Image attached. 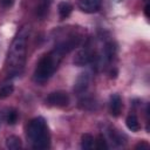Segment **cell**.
<instances>
[{"label": "cell", "instance_id": "obj_1", "mask_svg": "<svg viewBox=\"0 0 150 150\" xmlns=\"http://www.w3.org/2000/svg\"><path fill=\"white\" fill-rule=\"evenodd\" d=\"M29 32H30L29 26H23L19 30V33L15 35L14 40L12 41V45L7 54V60H6L7 71H8V75L11 76L20 75L21 71L23 70Z\"/></svg>", "mask_w": 150, "mask_h": 150}, {"label": "cell", "instance_id": "obj_2", "mask_svg": "<svg viewBox=\"0 0 150 150\" xmlns=\"http://www.w3.org/2000/svg\"><path fill=\"white\" fill-rule=\"evenodd\" d=\"M27 137L30 141L32 148L36 150L48 149L50 145V135L48 131L47 122L43 117L39 116L33 118L27 125Z\"/></svg>", "mask_w": 150, "mask_h": 150}, {"label": "cell", "instance_id": "obj_3", "mask_svg": "<svg viewBox=\"0 0 150 150\" xmlns=\"http://www.w3.org/2000/svg\"><path fill=\"white\" fill-rule=\"evenodd\" d=\"M62 57H63V55L61 53H59L55 48L52 52H49L48 54L43 55L35 67L34 75H33L34 81L36 83H43L49 77H52V75L56 71Z\"/></svg>", "mask_w": 150, "mask_h": 150}, {"label": "cell", "instance_id": "obj_4", "mask_svg": "<svg viewBox=\"0 0 150 150\" xmlns=\"http://www.w3.org/2000/svg\"><path fill=\"white\" fill-rule=\"evenodd\" d=\"M69 95L63 91V90H56V91H53L50 93L47 98H46V103L48 105H52V107H56V108H63V107H67L69 104Z\"/></svg>", "mask_w": 150, "mask_h": 150}, {"label": "cell", "instance_id": "obj_5", "mask_svg": "<svg viewBox=\"0 0 150 150\" xmlns=\"http://www.w3.org/2000/svg\"><path fill=\"white\" fill-rule=\"evenodd\" d=\"M80 43H81V38L77 36V35H71L67 40H63V41L59 42L55 46V49L59 53H61L62 55H64V54L70 53L73 49H75Z\"/></svg>", "mask_w": 150, "mask_h": 150}, {"label": "cell", "instance_id": "obj_6", "mask_svg": "<svg viewBox=\"0 0 150 150\" xmlns=\"http://www.w3.org/2000/svg\"><path fill=\"white\" fill-rule=\"evenodd\" d=\"M94 60V54L93 52L89 49V48H84L82 50H80L75 57H74V64L79 66V67H82V66H86L88 63H90L91 61Z\"/></svg>", "mask_w": 150, "mask_h": 150}, {"label": "cell", "instance_id": "obj_7", "mask_svg": "<svg viewBox=\"0 0 150 150\" xmlns=\"http://www.w3.org/2000/svg\"><path fill=\"white\" fill-rule=\"evenodd\" d=\"M89 83H90V75L88 73H82L77 76L76 81H75V84H74V91L79 95L83 94L87 91L88 87H89Z\"/></svg>", "mask_w": 150, "mask_h": 150}, {"label": "cell", "instance_id": "obj_8", "mask_svg": "<svg viewBox=\"0 0 150 150\" xmlns=\"http://www.w3.org/2000/svg\"><path fill=\"white\" fill-rule=\"evenodd\" d=\"M102 0H79V8L84 13H95L100 9Z\"/></svg>", "mask_w": 150, "mask_h": 150}, {"label": "cell", "instance_id": "obj_9", "mask_svg": "<svg viewBox=\"0 0 150 150\" xmlns=\"http://www.w3.org/2000/svg\"><path fill=\"white\" fill-rule=\"evenodd\" d=\"M123 108V103H122V98L118 94H112L109 98V111L111 114V116L117 117L121 115Z\"/></svg>", "mask_w": 150, "mask_h": 150}, {"label": "cell", "instance_id": "obj_10", "mask_svg": "<svg viewBox=\"0 0 150 150\" xmlns=\"http://www.w3.org/2000/svg\"><path fill=\"white\" fill-rule=\"evenodd\" d=\"M57 11H59V15L61 19H66L70 15L71 11H73V6L68 2V1H61L57 5Z\"/></svg>", "mask_w": 150, "mask_h": 150}, {"label": "cell", "instance_id": "obj_11", "mask_svg": "<svg viewBox=\"0 0 150 150\" xmlns=\"http://www.w3.org/2000/svg\"><path fill=\"white\" fill-rule=\"evenodd\" d=\"M6 146L9 150H18V149L22 148V142H21L19 136L11 135V136H8L6 138Z\"/></svg>", "mask_w": 150, "mask_h": 150}, {"label": "cell", "instance_id": "obj_12", "mask_svg": "<svg viewBox=\"0 0 150 150\" xmlns=\"http://www.w3.org/2000/svg\"><path fill=\"white\" fill-rule=\"evenodd\" d=\"M125 124L128 127L129 130L134 131V132H137L139 130V122H138V118L136 117V115L134 114H130L127 118H125Z\"/></svg>", "mask_w": 150, "mask_h": 150}, {"label": "cell", "instance_id": "obj_13", "mask_svg": "<svg viewBox=\"0 0 150 150\" xmlns=\"http://www.w3.org/2000/svg\"><path fill=\"white\" fill-rule=\"evenodd\" d=\"M95 139L90 134H83L81 137V148L84 150H91L94 148Z\"/></svg>", "mask_w": 150, "mask_h": 150}, {"label": "cell", "instance_id": "obj_14", "mask_svg": "<svg viewBox=\"0 0 150 150\" xmlns=\"http://www.w3.org/2000/svg\"><path fill=\"white\" fill-rule=\"evenodd\" d=\"M109 135H110V138L114 141V143H116L117 145H123L125 143V136L121 131L116 129H110Z\"/></svg>", "mask_w": 150, "mask_h": 150}, {"label": "cell", "instance_id": "obj_15", "mask_svg": "<svg viewBox=\"0 0 150 150\" xmlns=\"http://www.w3.org/2000/svg\"><path fill=\"white\" fill-rule=\"evenodd\" d=\"M13 91H14V86L12 83H9V82L4 83L2 86H0V100L11 96L13 94Z\"/></svg>", "mask_w": 150, "mask_h": 150}, {"label": "cell", "instance_id": "obj_16", "mask_svg": "<svg viewBox=\"0 0 150 150\" xmlns=\"http://www.w3.org/2000/svg\"><path fill=\"white\" fill-rule=\"evenodd\" d=\"M103 53H104V57L108 60V61H111L112 57L115 56V53H116V47L114 46L112 42H108L104 45V48H103Z\"/></svg>", "mask_w": 150, "mask_h": 150}, {"label": "cell", "instance_id": "obj_17", "mask_svg": "<svg viewBox=\"0 0 150 150\" xmlns=\"http://www.w3.org/2000/svg\"><path fill=\"white\" fill-rule=\"evenodd\" d=\"M95 148L96 149H100V150H103V149H108V144H107V141H105V138H104V136L103 135H98L97 136V138L95 139Z\"/></svg>", "mask_w": 150, "mask_h": 150}, {"label": "cell", "instance_id": "obj_18", "mask_svg": "<svg viewBox=\"0 0 150 150\" xmlns=\"http://www.w3.org/2000/svg\"><path fill=\"white\" fill-rule=\"evenodd\" d=\"M16 121H18V112L15 110H9L7 114V117H6V122L9 125H13L16 123Z\"/></svg>", "mask_w": 150, "mask_h": 150}, {"label": "cell", "instance_id": "obj_19", "mask_svg": "<svg viewBox=\"0 0 150 150\" xmlns=\"http://www.w3.org/2000/svg\"><path fill=\"white\" fill-rule=\"evenodd\" d=\"M13 4H14V0H0V5L2 7H5V8L11 7Z\"/></svg>", "mask_w": 150, "mask_h": 150}, {"label": "cell", "instance_id": "obj_20", "mask_svg": "<svg viewBox=\"0 0 150 150\" xmlns=\"http://www.w3.org/2000/svg\"><path fill=\"white\" fill-rule=\"evenodd\" d=\"M149 146H150V145H149L146 142L142 141V142H139L135 148H136V149H141V150H143V149H145V150H146V149H149Z\"/></svg>", "mask_w": 150, "mask_h": 150}, {"label": "cell", "instance_id": "obj_21", "mask_svg": "<svg viewBox=\"0 0 150 150\" xmlns=\"http://www.w3.org/2000/svg\"><path fill=\"white\" fill-rule=\"evenodd\" d=\"M144 15H145L146 18H149V5H148V4L144 6Z\"/></svg>", "mask_w": 150, "mask_h": 150}]
</instances>
